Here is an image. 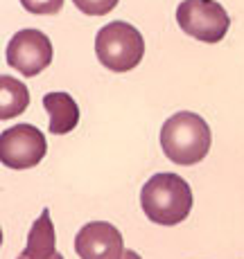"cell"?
Instances as JSON below:
<instances>
[{
    "mask_svg": "<svg viewBox=\"0 0 244 259\" xmlns=\"http://www.w3.org/2000/svg\"><path fill=\"white\" fill-rule=\"evenodd\" d=\"M7 63L23 77H37L52 63V43L41 29H21L7 43Z\"/></svg>",
    "mask_w": 244,
    "mask_h": 259,
    "instance_id": "6",
    "label": "cell"
},
{
    "mask_svg": "<svg viewBox=\"0 0 244 259\" xmlns=\"http://www.w3.org/2000/svg\"><path fill=\"white\" fill-rule=\"evenodd\" d=\"M75 252L79 259H122L124 241L116 226L107 221H93L77 232Z\"/></svg>",
    "mask_w": 244,
    "mask_h": 259,
    "instance_id": "7",
    "label": "cell"
},
{
    "mask_svg": "<svg viewBox=\"0 0 244 259\" xmlns=\"http://www.w3.org/2000/svg\"><path fill=\"white\" fill-rule=\"evenodd\" d=\"M73 5L88 16H104L116 7L118 0H73Z\"/></svg>",
    "mask_w": 244,
    "mask_h": 259,
    "instance_id": "12",
    "label": "cell"
},
{
    "mask_svg": "<svg viewBox=\"0 0 244 259\" xmlns=\"http://www.w3.org/2000/svg\"><path fill=\"white\" fill-rule=\"evenodd\" d=\"M29 106V91L23 81L3 74L0 77V119H12L21 115Z\"/></svg>",
    "mask_w": 244,
    "mask_h": 259,
    "instance_id": "10",
    "label": "cell"
},
{
    "mask_svg": "<svg viewBox=\"0 0 244 259\" xmlns=\"http://www.w3.org/2000/svg\"><path fill=\"white\" fill-rule=\"evenodd\" d=\"M141 207L156 226H177L192 210V189L179 174H154L141 189Z\"/></svg>",
    "mask_w": 244,
    "mask_h": 259,
    "instance_id": "2",
    "label": "cell"
},
{
    "mask_svg": "<svg viewBox=\"0 0 244 259\" xmlns=\"http://www.w3.org/2000/svg\"><path fill=\"white\" fill-rule=\"evenodd\" d=\"M97 61L111 72L133 70L145 57L143 34L131 23L113 21L104 25L95 36Z\"/></svg>",
    "mask_w": 244,
    "mask_h": 259,
    "instance_id": "3",
    "label": "cell"
},
{
    "mask_svg": "<svg viewBox=\"0 0 244 259\" xmlns=\"http://www.w3.org/2000/svg\"><path fill=\"white\" fill-rule=\"evenodd\" d=\"M122 259H143V257L138 255L136 250H124V257Z\"/></svg>",
    "mask_w": 244,
    "mask_h": 259,
    "instance_id": "13",
    "label": "cell"
},
{
    "mask_svg": "<svg viewBox=\"0 0 244 259\" xmlns=\"http://www.w3.org/2000/svg\"><path fill=\"white\" fill-rule=\"evenodd\" d=\"M21 255H25L27 259H52L57 255V235H54V226L50 221L48 207L32 223L27 235V246Z\"/></svg>",
    "mask_w": 244,
    "mask_h": 259,
    "instance_id": "9",
    "label": "cell"
},
{
    "mask_svg": "<svg viewBox=\"0 0 244 259\" xmlns=\"http://www.w3.org/2000/svg\"><path fill=\"white\" fill-rule=\"evenodd\" d=\"M23 9L37 16H52L63 7V0H21Z\"/></svg>",
    "mask_w": 244,
    "mask_h": 259,
    "instance_id": "11",
    "label": "cell"
},
{
    "mask_svg": "<svg viewBox=\"0 0 244 259\" xmlns=\"http://www.w3.org/2000/svg\"><path fill=\"white\" fill-rule=\"evenodd\" d=\"M16 259H27V257H25V255H18ZM52 259H63V255H59V252H57V255H54Z\"/></svg>",
    "mask_w": 244,
    "mask_h": 259,
    "instance_id": "14",
    "label": "cell"
},
{
    "mask_svg": "<svg viewBox=\"0 0 244 259\" xmlns=\"http://www.w3.org/2000/svg\"><path fill=\"white\" fill-rule=\"evenodd\" d=\"M46 151V136L32 124H18L0 133V160L9 169L37 167Z\"/></svg>",
    "mask_w": 244,
    "mask_h": 259,
    "instance_id": "5",
    "label": "cell"
},
{
    "mask_svg": "<svg viewBox=\"0 0 244 259\" xmlns=\"http://www.w3.org/2000/svg\"><path fill=\"white\" fill-rule=\"evenodd\" d=\"M213 133L206 119L197 113L181 111L163 122L161 149L174 165L190 167L208 156Z\"/></svg>",
    "mask_w": 244,
    "mask_h": 259,
    "instance_id": "1",
    "label": "cell"
},
{
    "mask_svg": "<svg viewBox=\"0 0 244 259\" xmlns=\"http://www.w3.org/2000/svg\"><path fill=\"white\" fill-rule=\"evenodd\" d=\"M43 106L50 113V126L48 131L52 136H63L71 133L79 122V108L75 99L68 93H48L43 97Z\"/></svg>",
    "mask_w": 244,
    "mask_h": 259,
    "instance_id": "8",
    "label": "cell"
},
{
    "mask_svg": "<svg viewBox=\"0 0 244 259\" xmlns=\"http://www.w3.org/2000/svg\"><path fill=\"white\" fill-rule=\"evenodd\" d=\"M177 23L201 43L222 41L231 27V18L217 0H183L177 7Z\"/></svg>",
    "mask_w": 244,
    "mask_h": 259,
    "instance_id": "4",
    "label": "cell"
}]
</instances>
